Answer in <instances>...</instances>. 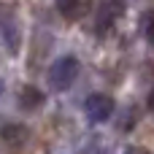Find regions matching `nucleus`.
I'll return each mask as SVG.
<instances>
[{"label": "nucleus", "instance_id": "0eeeda50", "mask_svg": "<svg viewBox=\"0 0 154 154\" xmlns=\"http://www.w3.org/2000/svg\"><path fill=\"white\" fill-rule=\"evenodd\" d=\"M138 30H141V32H143V35L154 43V8H149V11H143V14H141Z\"/></svg>", "mask_w": 154, "mask_h": 154}, {"label": "nucleus", "instance_id": "39448f33", "mask_svg": "<svg viewBox=\"0 0 154 154\" xmlns=\"http://www.w3.org/2000/svg\"><path fill=\"white\" fill-rule=\"evenodd\" d=\"M16 103H19V108L22 111H27V114H32V111H41L43 108V103H46V95L35 87V84H24L22 89H19V97H16Z\"/></svg>", "mask_w": 154, "mask_h": 154}, {"label": "nucleus", "instance_id": "423d86ee", "mask_svg": "<svg viewBox=\"0 0 154 154\" xmlns=\"http://www.w3.org/2000/svg\"><path fill=\"white\" fill-rule=\"evenodd\" d=\"M54 3H57V11L65 19H79L84 14V3L87 0H54Z\"/></svg>", "mask_w": 154, "mask_h": 154}, {"label": "nucleus", "instance_id": "f257e3e1", "mask_svg": "<svg viewBox=\"0 0 154 154\" xmlns=\"http://www.w3.org/2000/svg\"><path fill=\"white\" fill-rule=\"evenodd\" d=\"M79 73H81L79 57H76V54H62V57H57V60L49 65L46 81H49V87H51L54 92H68V89L76 84Z\"/></svg>", "mask_w": 154, "mask_h": 154}, {"label": "nucleus", "instance_id": "1a4fd4ad", "mask_svg": "<svg viewBox=\"0 0 154 154\" xmlns=\"http://www.w3.org/2000/svg\"><path fill=\"white\" fill-rule=\"evenodd\" d=\"M0 95H3V84H0Z\"/></svg>", "mask_w": 154, "mask_h": 154}, {"label": "nucleus", "instance_id": "20e7f679", "mask_svg": "<svg viewBox=\"0 0 154 154\" xmlns=\"http://www.w3.org/2000/svg\"><path fill=\"white\" fill-rule=\"evenodd\" d=\"M0 141L5 146L19 149V146H24L30 141V127L24 122H3L0 125Z\"/></svg>", "mask_w": 154, "mask_h": 154}, {"label": "nucleus", "instance_id": "f03ea898", "mask_svg": "<svg viewBox=\"0 0 154 154\" xmlns=\"http://www.w3.org/2000/svg\"><path fill=\"white\" fill-rule=\"evenodd\" d=\"M125 11H127V0H100L97 11H95V22H92L95 35L111 32L116 27V22L125 16Z\"/></svg>", "mask_w": 154, "mask_h": 154}, {"label": "nucleus", "instance_id": "7ed1b4c3", "mask_svg": "<svg viewBox=\"0 0 154 154\" xmlns=\"http://www.w3.org/2000/svg\"><path fill=\"white\" fill-rule=\"evenodd\" d=\"M114 111H116V100H114L111 95H106V92H92V95L84 100V114H87V119H89L92 125L108 122V119L114 116Z\"/></svg>", "mask_w": 154, "mask_h": 154}, {"label": "nucleus", "instance_id": "6e6552de", "mask_svg": "<svg viewBox=\"0 0 154 154\" xmlns=\"http://www.w3.org/2000/svg\"><path fill=\"white\" fill-rule=\"evenodd\" d=\"M146 106H149V111H154V87H152V92H149V97H146Z\"/></svg>", "mask_w": 154, "mask_h": 154}]
</instances>
